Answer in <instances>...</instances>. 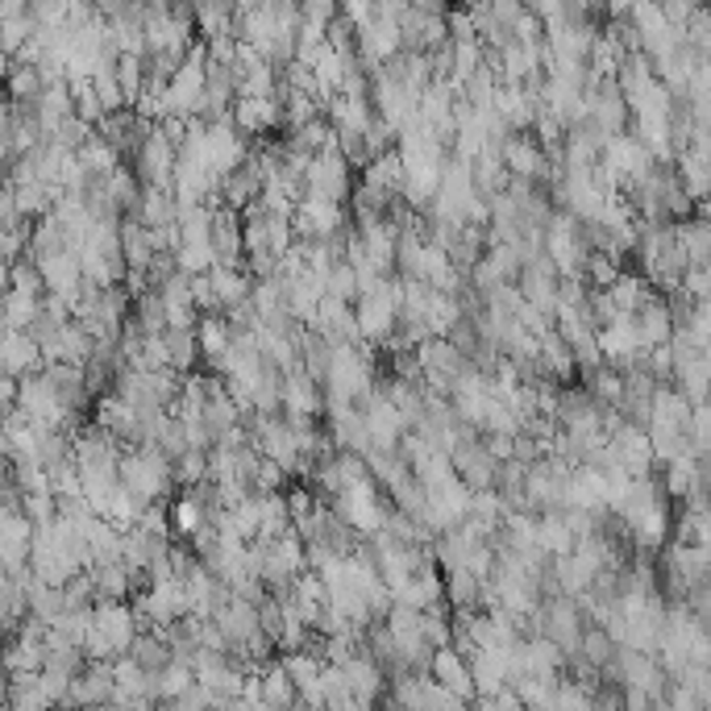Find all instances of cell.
<instances>
[{"instance_id":"6da1fadb","label":"cell","mask_w":711,"mask_h":711,"mask_svg":"<svg viewBox=\"0 0 711 711\" xmlns=\"http://www.w3.org/2000/svg\"><path fill=\"white\" fill-rule=\"evenodd\" d=\"M121 483L142 499V503H163L171 496L175 478V458L159 446H125L121 450Z\"/></svg>"},{"instance_id":"7a4b0ae2","label":"cell","mask_w":711,"mask_h":711,"mask_svg":"<svg viewBox=\"0 0 711 711\" xmlns=\"http://www.w3.org/2000/svg\"><path fill=\"white\" fill-rule=\"evenodd\" d=\"M375 379H379V371H375V350H371V341H341V346L333 350L325 396H329V400L362 403L375 387H379Z\"/></svg>"},{"instance_id":"3957f363","label":"cell","mask_w":711,"mask_h":711,"mask_svg":"<svg viewBox=\"0 0 711 711\" xmlns=\"http://www.w3.org/2000/svg\"><path fill=\"white\" fill-rule=\"evenodd\" d=\"M333 503H337V512L346 516V524H350L354 533H362V537L379 533L383 524H387V512H391V496H383V483L375 474L350 483Z\"/></svg>"},{"instance_id":"277c9868","label":"cell","mask_w":711,"mask_h":711,"mask_svg":"<svg viewBox=\"0 0 711 711\" xmlns=\"http://www.w3.org/2000/svg\"><path fill=\"white\" fill-rule=\"evenodd\" d=\"M354 163L346 159L341 142L333 138L325 150H316L309 163V196H329V200H350L354 196Z\"/></svg>"},{"instance_id":"5b68a950","label":"cell","mask_w":711,"mask_h":711,"mask_svg":"<svg viewBox=\"0 0 711 711\" xmlns=\"http://www.w3.org/2000/svg\"><path fill=\"white\" fill-rule=\"evenodd\" d=\"M134 608H138L146 624H154V628H166V624H175V620L191 616L184 578H166V583L142 587V591L134 595Z\"/></svg>"},{"instance_id":"8992f818","label":"cell","mask_w":711,"mask_h":711,"mask_svg":"<svg viewBox=\"0 0 711 711\" xmlns=\"http://www.w3.org/2000/svg\"><path fill=\"white\" fill-rule=\"evenodd\" d=\"M541 633L558 640V645L566 649V658L578 653L583 633H587V620H583V612H578V599H574V595L558 591L541 603Z\"/></svg>"},{"instance_id":"52a82bcc","label":"cell","mask_w":711,"mask_h":711,"mask_svg":"<svg viewBox=\"0 0 711 711\" xmlns=\"http://www.w3.org/2000/svg\"><path fill=\"white\" fill-rule=\"evenodd\" d=\"M134 166H138L142 184H150V188H175L179 146L171 142L163 129L154 125V129H150V138H146V142L138 146V154H134Z\"/></svg>"},{"instance_id":"ba28073f","label":"cell","mask_w":711,"mask_h":711,"mask_svg":"<svg viewBox=\"0 0 711 711\" xmlns=\"http://www.w3.org/2000/svg\"><path fill=\"white\" fill-rule=\"evenodd\" d=\"M503 163H508V171L516 175V179H549L553 175V159H549V150L533 134H524V129H516V134H508L503 138Z\"/></svg>"},{"instance_id":"9c48e42d","label":"cell","mask_w":711,"mask_h":711,"mask_svg":"<svg viewBox=\"0 0 711 711\" xmlns=\"http://www.w3.org/2000/svg\"><path fill=\"white\" fill-rule=\"evenodd\" d=\"M117 695V670H113V658H100V662H88L72 683V695H67V708H96V703H113Z\"/></svg>"},{"instance_id":"30bf717a","label":"cell","mask_w":711,"mask_h":711,"mask_svg":"<svg viewBox=\"0 0 711 711\" xmlns=\"http://www.w3.org/2000/svg\"><path fill=\"white\" fill-rule=\"evenodd\" d=\"M325 383L309 375L304 366H296V371H287L284 379V416H325Z\"/></svg>"},{"instance_id":"8fae6325","label":"cell","mask_w":711,"mask_h":711,"mask_svg":"<svg viewBox=\"0 0 711 711\" xmlns=\"http://www.w3.org/2000/svg\"><path fill=\"white\" fill-rule=\"evenodd\" d=\"M0 366L4 375H34L47 366V354H42V341L29 329H4V346H0Z\"/></svg>"},{"instance_id":"7c38bea8","label":"cell","mask_w":711,"mask_h":711,"mask_svg":"<svg viewBox=\"0 0 711 711\" xmlns=\"http://www.w3.org/2000/svg\"><path fill=\"white\" fill-rule=\"evenodd\" d=\"M213 620L221 624V628H225V633H229L234 649L262 633L259 603H254V599H246V595H237V591H229L225 599H221V608L213 612Z\"/></svg>"},{"instance_id":"4fadbf2b","label":"cell","mask_w":711,"mask_h":711,"mask_svg":"<svg viewBox=\"0 0 711 711\" xmlns=\"http://www.w3.org/2000/svg\"><path fill=\"white\" fill-rule=\"evenodd\" d=\"M428 674L437 678V683H446L453 695H462L466 703L478 699V687H474V674H471V658L458 649V645H441L437 653H433V665H428Z\"/></svg>"},{"instance_id":"5bb4252c","label":"cell","mask_w":711,"mask_h":711,"mask_svg":"<svg viewBox=\"0 0 711 711\" xmlns=\"http://www.w3.org/2000/svg\"><path fill=\"white\" fill-rule=\"evenodd\" d=\"M262 191H266V166H262V159H246L237 171H229L221 179V200L234 204V209H246V204L262 200Z\"/></svg>"},{"instance_id":"9a60e30c","label":"cell","mask_w":711,"mask_h":711,"mask_svg":"<svg viewBox=\"0 0 711 711\" xmlns=\"http://www.w3.org/2000/svg\"><path fill=\"white\" fill-rule=\"evenodd\" d=\"M674 325H678V321H674V309H670V300H662V296H649L637 309V329L649 350H653V346H665V341L674 337Z\"/></svg>"},{"instance_id":"2e32d148","label":"cell","mask_w":711,"mask_h":711,"mask_svg":"<svg viewBox=\"0 0 711 711\" xmlns=\"http://www.w3.org/2000/svg\"><path fill=\"white\" fill-rule=\"evenodd\" d=\"M209 275H213V291H216V304H221V312L234 309V304H241V300H250V296H254V275H250L246 266L216 262Z\"/></svg>"},{"instance_id":"e0dca14e","label":"cell","mask_w":711,"mask_h":711,"mask_svg":"<svg viewBox=\"0 0 711 711\" xmlns=\"http://www.w3.org/2000/svg\"><path fill=\"white\" fill-rule=\"evenodd\" d=\"M234 321L225 316V312H204L200 316V325H196V337H200V354H204V362L213 366V362H221L225 358V350L234 346Z\"/></svg>"},{"instance_id":"ac0fdd59","label":"cell","mask_w":711,"mask_h":711,"mask_svg":"<svg viewBox=\"0 0 711 711\" xmlns=\"http://www.w3.org/2000/svg\"><path fill=\"white\" fill-rule=\"evenodd\" d=\"M362 184L387 191V196H403V184H408V166H403L400 150H387V154H375L371 163L362 166Z\"/></svg>"},{"instance_id":"d6986e66","label":"cell","mask_w":711,"mask_h":711,"mask_svg":"<svg viewBox=\"0 0 711 711\" xmlns=\"http://www.w3.org/2000/svg\"><path fill=\"white\" fill-rule=\"evenodd\" d=\"M471 674L478 695H496L512 683V670H508V653H491V649H474L471 653Z\"/></svg>"},{"instance_id":"ffe728a7","label":"cell","mask_w":711,"mask_h":711,"mask_svg":"<svg viewBox=\"0 0 711 711\" xmlns=\"http://www.w3.org/2000/svg\"><path fill=\"white\" fill-rule=\"evenodd\" d=\"M138 221H146L150 229H166V225H175L179 221V200H175V191L171 188H142V200H138V209H134Z\"/></svg>"},{"instance_id":"44dd1931","label":"cell","mask_w":711,"mask_h":711,"mask_svg":"<svg viewBox=\"0 0 711 711\" xmlns=\"http://www.w3.org/2000/svg\"><path fill=\"white\" fill-rule=\"evenodd\" d=\"M259 670H262V699H266V708H291V703H300V687L287 674L284 658H271Z\"/></svg>"},{"instance_id":"7402d4cb","label":"cell","mask_w":711,"mask_h":711,"mask_svg":"<svg viewBox=\"0 0 711 711\" xmlns=\"http://www.w3.org/2000/svg\"><path fill=\"white\" fill-rule=\"evenodd\" d=\"M234 125L241 134H262V129L279 125V104L271 96H241L234 109Z\"/></svg>"},{"instance_id":"603a6c76","label":"cell","mask_w":711,"mask_h":711,"mask_svg":"<svg viewBox=\"0 0 711 711\" xmlns=\"http://www.w3.org/2000/svg\"><path fill=\"white\" fill-rule=\"evenodd\" d=\"M541 371L558 383H570L574 379V371H578V358H574L570 341L558 329H549L546 337H541Z\"/></svg>"},{"instance_id":"cb8c5ba5","label":"cell","mask_w":711,"mask_h":711,"mask_svg":"<svg viewBox=\"0 0 711 711\" xmlns=\"http://www.w3.org/2000/svg\"><path fill=\"white\" fill-rule=\"evenodd\" d=\"M537 541H541V549H546L549 558H562V553H570V549L578 546V537H574V528H570L562 508L537 516Z\"/></svg>"},{"instance_id":"d4e9b609","label":"cell","mask_w":711,"mask_h":711,"mask_svg":"<svg viewBox=\"0 0 711 711\" xmlns=\"http://www.w3.org/2000/svg\"><path fill=\"white\" fill-rule=\"evenodd\" d=\"M47 296H38V291H22V287H9V296H4V329H34L38 321H42V304Z\"/></svg>"},{"instance_id":"484cf974","label":"cell","mask_w":711,"mask_h":711,"mask_svg":"<svg viewBox=\"0 0 711 711\" xmlns=\"http://www.w3.org/2000/svg\"><path fill=\"white\" fill-rule=\"evenodd\" d=\"M104 188H109V196H113V204H117L121 213L129 216L134 209H138L146 184H142V175H138V166L121 163L117 171H109V175H104Z\"/></svg>"},{"instance_id":"4316f807","label":"cell","mask_w":711,"mask_h":711,"mask_svg":"<svg viewBox=\"0 0 711 711\" xmlns=\"http://www.w3.org/2000/svg\"><path fill=\"white\" fill-rule=\"evenodd\" d=\"M583 387H587L599 403H608V408H612V403L624 400V371L612 366V362L587 366V371H583Z\"/></svg>"},{"instance_id":"83f0119b","label":"cell","mask_w":711,"mask_h":711,"mask_svg":"<svg viewBox=\"0 0 711 711\" xmlns=\"http://www.w3.org/2000/svg\"><path fill=\"white\" fill-rule=\"evenodd\" d=\"M483 583L474 570H446V603L450 608H483Z\"/></svg>"},{"instance_id":"f1b7e54d","label":"cell","mask_w":711,"mask_h":711,"mask_svg":"<svg viewBox=\"0 0 711 711\" xmlns=\"http://www.w3.org/2000/svg\"><path fill=\"white\" fill-rule=\"evenodd\" d=\"M188 687H196V665L191 662H179V658H175L171 665L154 670V699H159V703H175Z\"/></svg>"},{"instance_id":"f546056e","label":"cell","mask_w":711,"mask_h":711,"mask_svg":"<svg viewBox=\"0 0 711 711\" xmlns=\"http://www.w3.org/2000/svg\"><path fill=\"white\" fill-rule=\"evenodd\" d=\"M171 524H175V533H179V537H188V541H191V537H196V533L209 524V508L191 496V491H184V496L171 503Z\"/></svg>"},{"instance_id":"4dcf8cb0","label":"cell","mask_w":711,"mask_h":711,"mask_svg":"<svg viewBox=\"0 0 711 711\" xmlns=\"http://www.w3.org/2000/svg\"><path fill=\"white\" fill-rule=\"evenodd\" d=\"M166 346H171V366L175 371H196L200 366V337H196V329H166Z\"/></svg>"},{"instance_id":"1f68e13d","label":"cell","mask_w":711,"mask_h":711,"mask_svg":"<svg viewBox=\"0 0 711 711\" xmlns=\"http://www.w3.org/2000/svg\"><path fill=\"white\" fill-rule=\"evenodd\" d=\"M612 291V300L620 304V312H628V316H637V309L653 296L649 287H645V275H633V271H620L616 284L608 287Z\"/></svg>"},{"instance_id":"d6a6232c","label":"cell","mask_w":711,"mask_h":711,"mask_svg":"<svg viewBox=\"0 0 711 711\" xmlns=\"http://www.w3.org/2000/svg\"><path fill=\"white\" fill-rule=\"evenodd\" d=\"M134 321H138L146 333H166V300L159 287H150V291H142V296L134 300Z\"/></svg>"},{"instance_id":"836d02e7","label":"cell","mask_w":711,"mask_h":711,"mask_svg":"<svg viewBox=\"0 0 711 711\" xmlns=\"http://www.w3.org/2000/svg\"><path fill=\"white\" fill-rule=\"evenodd\" d=\"M175 262H179V271H188V275H209L216 266L213 241H179Z\"/></svg>"},{"instance_id":"e575fe53","label":"cell","mask_w":711,"mask_h":711,"mask_svg":"<svg viewBox=\"0 0 711 711\" xmlns=\"http://www.w3.org/2000/svg\"><path fill=\"white\" fill-rule=\"evenodd\" d=\"M620 275V262L608 254V250H591L587 254V266H583V279L591 287H612Z\"/></svg>"},{"instance_id":"d590c367","label":"cell","mask_w":711,"mask_h":711,"mask_svg":"<svg viewBox=\"0 0 711 711\" xmlns=\"http://www.w3.org/2000/svg\"><path fill=\"white\" fill-rule=\"evenodd\" d=\"M175 478H179L184 487L209 483V450H188L184 458H175Z\"/></svg>"},{"instance_id":"8d00e7d4","label":"cell","mask_w":711,"mask_h":711,"mask_svg":"<svg viewBox=\"0 0 711 711\" xmlns=\"http://www.w3.org/2000/svg\"><path fill=\"white\" fill-rule=\"evenodd\" d=\"M329 296H337V300H350V304L358 300V271H354V266H350L346 259L333 266V275H329Z\"/></svg>"},{"instance_id":"74e56055","label":"cell","mask_w":711,"mask_h":711,"mask_svg":"<svg viewBox=\"0 0 711 711\" xmlns=\"http://www.w3.org/2000/svg\"><path fill=\"white\" fill-rule=\"evenodd\" d=\"M13 96H17V100H34V96H42L38 92V72L13 75Z\"/></svg>"}]
</instances>
